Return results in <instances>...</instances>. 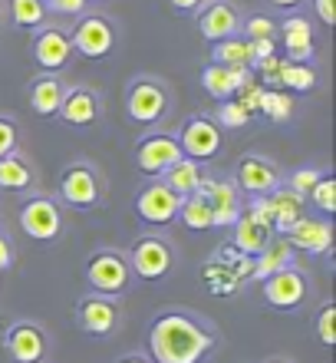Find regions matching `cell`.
<instances>
[{"instance_id":"obj_1","label":"cell","mask_w":336,"mask_h":363,"mask_svg":"<svg viewBox=\"0 0 336 363\" xmlns=\"http://www.w3.org/2000/svg\"><path fill=\"white\" fill-rule=\"evenodd\" d=\"M149 347L155 363H202L212 354L214 334L198 317L185 311H168L149 330Z\"/></svg>"},{"instance_id":"obj_2","label":"cell","mask_w":336,"mask_h":363,"mask_svg":"<svg viewBox=\"0 0 336 363\" xmlns=\"http://www.w3.org/2000/svg\"><path fill=\"white\" fill-rule=\"evenodd\" d=\"M115 33L112 20L103 17V13H79V23L69 33V43H73V53L86 60H103L115 50Z\"/></svg>"},{"instance_id":"obj_3","label":"cell","mask_w":336,"mask_h":363,"mask_svg":"<svg viewBox=\"0 0 336 363\" xmlns=\"http://www.w3.org/2000/svg\"><path fill=\"white\" fill-rule=\"evenodd\" d=\"M178 145H182L185 159H195V162H208L214 155L221 152L224 145V129L214 123L212 116H188L182 125V133L175 135Z\"/></svg>"},{"instance_id":"obj_4","label":"cell","mask_w":336,"mask_h":363,"mask_svg":"<svg viewBox=\"0 0 336 363\" xmlns=\"http://www.w3.org/2000/svg\"><path fill=\"white\" fill-rule=\"evenodd\" d=\"M125 113L139 125L162 123V116L168 113V89H165V83H158L152 77L132 79V86L125 93Z\"/></svg>"},{"instance_id":"obj_5","label":"cell","mask_w":336,"mask_h":363,"mask_svg":"<svg viewBox=\"0 0 336 363\" xmlns=\"http://www.w3.org/2000/svg\"><path fill=\"white\" fill-rule=\"evenodd\" d=\"M86 281L96 294H122L129 281H132V271H129V261L119 251H96L86 264Z\"/></svg>"},{"instance_id":"obj_6","label":"cell","mask_w":336,"mask_h":363,"mask_svg":"<svg viewBox=\"0 0 336 363\" xmlns=\"http://www.w3.org/2000/svg\"><path fill=\"white\" fill-rule=\"evenodd\" d=\"M178 159H182V145L168 133H149L142 143L135 145V165L149 179L165 175V169H172Z\"/></svg>"},{"instance_id":"obj_7","label":"cell","mask_w":336,"mask_h":363,"mask_svg":"<svg viewBox=\"0 0 336 363\" xmlns=\"http://www.w3.org/2000/svg\"><path fill=\"white\" fill-rule=\"evenodd\" d=\"M129 271L139 274L142 281H158L172 271V248L165 245L162 238L155 235H145V238H135L132 241V251H129Z\"/></svg>"},{"instance_id":"obj_8","label":"cell","mask_w":336,"mask_h":363,"mask_svg":"<svg viewBox=\"0 0 336 363\" xmlns=\"http://www.w3.org/2000/svg\"><path fill=\"white\" fill-rule=\"evenodd\" d=\"M178 208H182V199H178L165 182H149V185L135 195V211H139V218H142L145 225H155V228L172 225V221L178 218Z\"/></svg>"},{"instance_id":"obj_9","label":"cell","mask_w":336,"mask_h":363,"mask_svg":"<svg viewBox=\"0 0 336 363\" xmlns=\"http://www.w3.org/2000/svg\"><path fill=\"white\" fill-rule=\"evenodd\" d=\"M20 228L27 231L33 241H53L63 231V211L47 195H33L20 208Z\"/></svg>"},{"instance_id":"obj_10","label":"cell","mask_w":336,"mask_h":363,"mask_svg":"<svg viewBox=\"0 0 336 363\" xmlns=\"http://www.w3.org/2000/svg\"><path fill=\"white\" fill-rule=\"evenodd\" d=\"M59 199L73 205V208H93L99 199H103V185H99V175L89 169V165H69L66 172L59 175Z\"/></svg>"},{"instance_id":"obj_11","label":"cell","mask_w":336,"mask_h":363,"mask_svg":"<svg viewBox=\"0 0 336 363\" xmlns=\"http://www.w3.org/2000/svg\"><path fill=\"white\" fill-rule=\"evenodd\" d=\"M264 297H267V304L277 307V311H294V307H300L303 297H307V274L290 264V268L277 271V274L264 277Z\"/></svg>"},{"instance_id":"obj_12","label":"cell","mask_w":336,"mask_h":363,"mask_svg":"<svg viewBox=\"0 0 336 363\" xmlns=\"http://www.w3.org/2000/svg\"><path fill=\"white\" fill-rule=\"evenodd\" d=\"M73 57V43H69V33L59 27H37V37H33V60L43 73H57L63 69Z\"/></svg>"},{"instance_id":"obj_13","label":"cell","mask_w":336,"mask_h":363,"mask_svg":"<svg viewBox=\"0 0 336 363\" xmlns=\"http://www.w3.org/2000/svg\"><path fill=\"white\" fill-rule=\"evenodd\" d=\"M238 30H241V10L234 4H228V0H208L202 13H198V33L204 40H212V43L238 37Z\"/></svg>"},{"instance_id":"obj_14","label":"cell","mask_w":336,"mask_h":363,"mask_svg":"<svg viewBox=\"0 0 336 363\" xmlns=\"http://www.w3.org/2000/svg\"><path fill=\"white\" fill-rule=\"evenodd\" d=\"M234 182L248 195H270L280 185V172L277 165L260 159V155H244L238 162V169H234Z\"/></svg>"},{"instance_id":"obj_15","label":"cell","mask_w":336,"mask_h":363,"mask_svg":"<svg viewBox=\"0 0 336 363\" xmlns=\"http://www.w3.org/2000/svg\"><path fill=\"white\" fill-rule=\"evenodd\" d=\"M76 320H79V327H83L86 334L109 337L115 330V324H119V311H115V304L109 301V297L89 294V297H83V301H79Z\"/></svg>"},{"instance_id":"obj_16","label":"cell","mask_w":336,"mask_h":363,"mask_svg":"<svg viewBox=\"0 0 336 363\" xmlns=\"http://www.w3.org/2000/svg\"><path fill=\"white\" fill-rule=\"evenodd\" d=\"M7 354L13 357V363H43L47 337L37 324H13L7 330Z\"/></svg>"},{"instance_id":"obj_17","label":"cell","mask_w":336,"mask_h":363,"mask_svg":"<svg viewBox=\"0 0 336 363\" xmlns=\"http://www.w3.org/2000/svg\"><path fill=\"white\" fill-rule=\"evenodd\" d=\"M277 33L284 37V57L287 63H310L317 53V40L310 30V20L303 17H290L277 27Z\"/></svg>"},{"instance_id":"obj_18","label":"cell","mask_w":336,"mask_h":363,"mask_svg":"<svg viewBox=\"0 0 336 363\" xmlns=\"http://www.w3.org/2000/svg\"><path fill=\"white\" fill-rule=\"evenodd\" d=\"M284 238L290 241V248L310 251V255H323V251H330V245H333V228H330V221L307 218V215H303Z\"/></svg>"},{"instance_id":"obj_19","label":"cell","mask_w":336,"mask_h":363,"mask_svg":"<svg viewBox=\"0 0 336 363\" xmlns=\"http://www.w3.org/2000/svg\"><path fill=\"white\" fill-rule=\"evenodd\" d=\"M198 195H204V201L212 205L214 228H231L234 218L241 215L238 191H234V185H228V182H202V185H198Z\"/></svg>"},{"instance_id":"obj_20","label":"cell","mask_w":336,"mask_h":363,"mask_svg":"<svg viewBox=\"0 0 336 363\" xmlns=\"http://www.w3.org/2000/svg\"><path fill=\"white\" fill-rule=\"evenodd\" d=\"M99 96L86 86H73L63 93V103H59V113L63 116V123L69 125H93L99 119Z\"/></svg>"},{"instance_id":"obj_21","label":"cell","mask_w":336,"mask_h":363,"mask_svg":"<svg viewBox=\"0 0 336 363\" xmlns=\"http://www.w3.org/2000/svg\"><path fill=\"white\" fill-rule=\"evenodd\" d=\"M250 77V69H234V67H221V63H212V67L202 69V86L212 99H231Z\"/></svg>"},{"instance_id":"obj_22","label":"cell","mask_w":336,"mask_h":363,"mask_svg":"<svg viewBox=\"0 0 336 363\" xmlns=\"http://www.w3.org/2000/svg\"><path fill=\"white\" fill-rule=\"evenodd\" d=\"M270 208H274V231L277 235H287L300 218H303V195H297L287 185H277V189L267 195Z\"/></svg>"},{"instance_id":"obj_23","label":"cell","mask_w":336,"mask_h":363,"mask_svg":"<svg viewBox=\"0 0 336 363\" xmlns=\"http://www.w3.org/2000/svg\"><path fill=\"white\" fill-rule=\"evenodd\" d=\"M274 238V231L267 225H260L257 218H250L248 211H241L234 218V248L244 255V258H257L260 248Z\"/></svg>"},{"instance_id":"obj_24","label":"cell","mask_w":336,"mask_h":363,"mask_svg":"<svg viewBox=\"0 0 336 363\" xmlns=\"http://www.w3.org/2000/svg\"><path fill=\"white\" fill-rule=\"evenodd\" d=\"M63 79L47 73V77H37L30 83V109L37 116H57L59 113V103H63Z\"/></svg>"},{"instance_id":"obj_25","label":"cell","mask_w":336,"mask_h":363,"mask_svg":"<svg viewBox=\"0 0 336 363\" xmlns=\"http://www.w3.org/2000/svg\"><path fill=\"white\" fill-rule=\"evenodd\" d=\"M290 261H294V248H290V241L284 238V235H274V238L260 248V255H257V261H254L250 274L257 277V281H264V277L290 268Z\"/></svg>"},{"instance_id":"obj_26","label":"cell","mask_w":336,"mask_h":363,"mask_svg":"<svg viewBox=\"0 0 336 363\" xmlns=\"http://www.w3.org/2000/svg\"><path fill=\"white\" fill-rule=\"evenodd\" d=\"M162 182L175 191V195H178V199H188V195H195V191H198V185L204 182L202 162H195V159H185V155H182L172 169H165Z\"/></svg>"},{"instance_id":"obj_27","label":"cell","mask_w":336,"mask_h":363,"mask_svg":"<svg viewBox=\"0 0 336 363\" xmlns=\"http://www.w3.org/2000/svg\"><path fill=\"white\" fill-rule=\"evenodd\" d=\"M33 185V169L27 159H20L17 152H10L0 159V189L7 191H23Z\"/></svg>"},{"instance_id":"obj_28","label":"cell","mask_w":336,"mask_h":363,"mask_svg":"<svg viewBox=\"0 0 336 363\" xmlns=\"http://www.w3.org/2000/svg\"><path fill=\"white\" fill-rule=\"evenodd\" d=\"M178 218H182L185 228L192 231H208L214 228V218H212V205L204 201V195H188V199H182V208H178Z\"/></svg>"},{"instance_id":"obj_29","label":"cell","mask_w":336,"mask_h":363,"mask_svg":"<svg viewBox=\"0 0 336 363\" xmlns=\"http://www.w3.org/2000/svg\"><path fill=\"white\" fill-rule=\"evenodd\" d=\"M280 89H294V93H310L317 86V69L310 63H280V77H277Z\"/></svg>"},{"instance_id":"obj_30","label":"cell","mask_w":336,"mask_h":363,"mask_svg":"<svg viewBox=\"0 0 336 363\" xmlns=\"http://www.w3.org/2000/svg\"><path fill=\"white\" fill-rule=\"evenodd\" d=\"M214 63L221 67H234V69H250V50L244 37H228L214 43Z\"/></svg>"},{"instance_id":"obj_31","label":"cell","mask_w":336,"mask_h":363,"mask_svg":"<svg viewBox=\"0 0 336 363\" xmlns=\"http://www.w3.org/2000/svg\"><path fill=\"white\" fill-rule=\"evenodd\" d=\"M7 7H10V20L17 27L37 30L47 20V4L43 0H7Z\"/></svg>"},{"instance_id":"obj_32","label":"cell","mask_w":336,"mask_h":363,"mask_svg":"<svg viewBox=\"0 0 336 363\" xmlns=\"http://www.w3.org/2000/svg\"><path fill=\"white\" fill-rule=\"evenodd\" d=\"M260 113L270 116L274 123H284V119H290V113H294V99H290L284 89H264V96H260Z\"/></svg>"},{"instance_id":"obj_33","label":"cell","mask_w":336,"mask_h":363,"mask_svg":"<svg viewBox=\"0 0 336 363\" xmlns=\"http://www.w3.org/2000/svg\"><path fill=\"white\" fill-rule=\"evenodd\" d=\"M310 201H313L323 215H333L336 211V182L330 179V175H320V182L310 189Z\"/></svg>"},{"instance_id":"obj_34","label":"cell","mask_w":336,"mask_h":363,"mask_svg":"<svg viewBox=\"0 0 336 363\" xmlns=\"http://www.w3.org/2000/svg\"><path fill=\"white\" fill-rule=\"evenodd\" d=\"M241 30H244V40H277V23L264 13L241 20Z\"/></svg>"},{"instance_id":"obj_35","label":"cell","mask_w":336,"mask_h":363,"mask_svg":"<svg viewBox=\"0 0 336 363\" xmlns=\"http://www.w3.org/2000/svg\"><path fill=\"white\" fill-rule=\"evenodd\" d=\"M214 123L221 125V129H244V125L250 123V113L238 103V99H231V103L221 106V113H218V119H214Z\"/></svg>"},{"instance_id":"obj_36","label":"cell","mask_w":336,"mask_h":363,"mask_svg":"<svg viewBox=\"0 0 336 363\" xmlns=\"http://www.w3.org/2000/svg\"><path fill=\"white\" fill-rule=\"evenodd\" d=\"M317 334H320V340H323L327 347L336 344V304H333V301H327V304L320 307Z\"/></svg>"},{"instance_id":"obj_37","label":"cell","mask_w":336,"mask_h":363,"mask_svg":"<svg viewBox=\"0 0 336 363\" xmlns=\"http://www.w3.org/2000/svg\"><path fill=\"white\" fill-rule=\"evenodd\" d=\"M320 175H323L320 169H297V172L287 179V189H294L297 195H303V199H307L310 189H313V185L320 182Z\"/></svg>"},{"instance_id":"obj_38","label":"cell","mask_w":336,"mask_h":363,"mask_svg":"<svg viewBox=\"0 0 336 363\" xmlns=\"http://www.w3.org/2000/svg\"><path fill=\"white\" fill-rule=\"evenodd\" d=\"M17 143H20V129L13 119L0 116V159L10 152H17Z\"/></svg>"},{"instance_id":"obj_39","label":"cell","mask_w":336,"mask_h":363,"mask_svg":"<svg viewBox=\"0 0 336 363\" xmlns=\"http://www.w3.org/2000/svg\"><path fill=\"white\" fill-rule=\"evenodd\" d=\"M260 96H264V86H257L254 79H248V83H244L238 93L231 96V99H238V103L244 106L248 113H257V109H260Z\"/></svg>"},{"instance_id":"obj_40","label":"cell","mask_w":336,"mask_h":363,"mask_svg":"<svg viewBox=\"0 0 336 363\" xmlns=\"http://www.w3.org/2000/svg\"><path fill=\"white\" fill-rule=\"evenodd\" d=\"M248 215H250V218H257L260 225H267V228L274 231V208H270V199H267V195H250Z\"/></svg>"},{"instance_id":"obj_41","label":"cell","mask_w":336,"mask_h":363,"mask_svg":"<svg viewBox=\"0 0 336 363\" xmlns=\"http://www.w3.org/2000/svg\"><path fill=\"white\" fill-rule=\"evenodd\" d=\"M89 0H50V10H57L63 17H79L86 10Z\"/></svg>"},{"instance_id":"obj_42","label":"cell","mask_w":336,"mask_h":363,"mask_svg":"<svg viewBox=\"0 0 336 363\" xmlns=\"http://www.w3.org/2000/svg\"><path fill=\"white\" fill-rule=\"evenodd\" d=\"M313 13L320 17L323 27H333L336 23V0H313Z\"/></svg>"},{"instance_id":"obj_43","label":"cell","mask_w":336,"mask_h":363,"mask_svg":"<svg viewBox=\"0 0 336 363\" xmlns=\"http://www.w3.org/2000/svg\"><path fill=\"white\" fill-rule=\"evenodd\" d=\"M280 63H284V60H280L277 53H274V57L260 60V63H254V67L260 69V77L267 79V83H277V77H280Z\"/></svg>"},{"instance_id":"obj_44","label":"cell","mask_w":336,"mask_h":363,"mask_svg":"<svg viewBox=\"0 0 336 363\" xmlns=\"http://www.w3.org/2000/svg\"><path fill=\"white\" fill-rule=\"evenodd\" d=\"M10 261H13V251H10V241L0 238V271L10 268Z\"/></svg>"},{"instance_id":"obj_45","label":"cell","mask_w":336,"mask_h":363,"mask_svg":"<svg viewBox=\"0 0 336 363\" xmlns=\"http://www.w3.org/2000/svg\"><path fill=\"white\" fill-rule=\"evenodd\" d=\"M175 10H182V13H188V10H198L204 4V0H168Z\"/></svg>"},{"instance_id":"obj_46","label":"cell","mask_w":336,"mask_h":363,"mask_svg":"<svg viewBox=\"0 0 336 363\" xmlns=\"http://www.w3.org/2000/svg\"><path fill=\"white\" fill-rule=\"evenodd\" d=\"M274 7H280V10H294V7H300L303 0H270Z\"/></svg>"},{"instance_id":"obj_47","label":"cell","mask_w":336,"mask_h":363,"mask_svg":"<svg viewBox=\"0 0 336 363\" xmlns=\"http://www.w3.org/2000/svg\"><path fill=\"white\" fill-rule=\"evenodd\" d=\"M119 363H149V360H145V357H122Z\"/></svg>"},{"instance_id":"obj_48","label":"cell","mask_w":336,"mask_h":363,"mask_svg":"<svg viewBox=\"0 0 336 363\" xmlns=\"http://www.w3.org/2000/svg\"><path fill=\"white\" fill-rule=\"evenodd\" d=\"M267 363H290V360H284V357H274V360H267Z\"/></svg>"}]
</instances>
